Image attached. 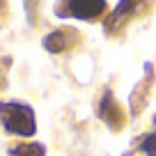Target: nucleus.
Returning a JSON list of instances; mask_svg holds the SVG:
<instances>
[{
    "label": "nucleus",
    "mask_w": 156,
    "mask_h": 156,
    "mask_svg": "<svg viewBox=\"0 0 156 156\" xmlns=\"http://www.w3.org/2000/svg\"><path fill=\"white\" fill-rule=\"evenodd\" d=\"M0 122L5 124L7 131L16 133V136H32L34 129H37L32 108L16 103V101L0 103Z\"/></svg>",
    "instance_id": "obj_1"
},
{
    "label": "nucleus",
    "mask_w": 156,
    "mask_h": 156,
    "mask_svg": "<svg viewBox=\"0 0 156 156\" xmlns=\"http://www.w3.org/2000/svg\"><path fill=\"white\" fill-rule=\"evenodd\" d=\"M106 9V2L103 0H71L69 2V12H71V16H76V19H97L101 12Z\"/></svg>",
    "instance_id": "obj_2"
},
{
    "label": "nucleus",
    "mask_w": 156,
    "mask_h": 156,
    "mask_svg": "<svg viewBox=\"0 0 156 156\" xmlns=\"http://www.w3.org/2000/svg\"><path fill=\"white\" fill-rule=\"evenodd\" d=\"M44 46L48 51H53V53H60V51H64L69 46V34L64 30H55V32H51L44 39Z\"/></svg>",
    "instance_id": "obj_3"
},
{
    "label": "nucleus",
    "mask_w": 156,
    "mask_h": 156,
    "mask_svg": "<svg viewBox=\"0 0 156 156\" xmlns=\"http://www.w3.org/2000/svg\"><path fill=\"white\" fill-rule=\"evenodd\" d=\"M14 156H44V147L37 142H25L14 149Z\"/></svg>",
    "instance_id": "obj_4"
},
{
    "label": "nucleus",
    "mask_w": 156,
    "mask_h": 156,
    "mask_svg": "<svg viewBox=\"0 0 156 156\" xmlns=\"http://www.w3.org/2000/svg\"><path fill=\"white\" fill-rule=\"evenodd\" d=\"M142 149L147 151V156H156V131L151 133V136L145 138V142H142Z\"/></svg>",
    "instance_id": "obj_5"
},
{
    "label": "nucleus",
    "mask_w": 156,
    "mask_h": 156,
    "mask_svg": "<svg viewBox=\"0 0 156 156\" xmlns=\"http://www.w3.org/2000/svg\"><path fill=\"white\" fill-rule=\"evenodd\" d=\"M0 83H2V78H0Z\"/></svg>",
    "instance_id": "obj_6"
}]
</instances>
